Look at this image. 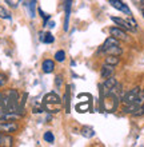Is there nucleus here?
<instances>
[{"instance_id":"6e6552de","label":"nucleus","mask_w":144,"mask_h":147,"mask_svg":"<svg viewBox=\"0 0 144 147\" xmlns=\"http://www.w3.org/2000/svg\"><path fill=\"white\" fill-rule=\"evenodd\" d=\"M99 51H100V52H103V54H105V55H116V56H120V55L123 54L121 47L117 46V44H115V46L105 47V48H100Z\"/></svg>"},{"instance_id":"dca6fc26","label":"nucleus","mask_w":144,"mask_h":147,"mask_svg":"<svg viewBox=\"0 0 144 147\" xmlns=\"http://www.w3.org/2000/svg\"><path fill=\"white\" fill-rule=\"evenodd\" d=\"M43 139L47 142V143H50V144H52L55 142V136H54V134L51 131H46L44 132V135H43Z\"/></svg>"},{"instance_id":"f03ea898","label":"nucleus","mask_w":144,"mask_h":147,"mask_svg":"<svg viewBox=\"0 0 144 147\" xmlns=\"http://www.w3.org/2000/svg\"><path fill=\"white\" fill-rule=\"evenodd\" d=\"M19 130V124L15 120H7L0 118V132L3 134H13Z\"/></svg>"},{"instance_id":"9d476101","label":"nucleus","mask_w":144,"mask_h":147,"mask_svg":"<svg viewBox=\"0 0 144 147\" xmlns=\"http://www.w3.org/2000/svg\"><path fill=\"white\" fill-rule=\"evenodd\" d=\"M113 74H115V66H111V64H107L104 63L103 66H101V70H100V75L103 79H107L109 76H113Z\"/></svg>"},{"instance_id":"39448f33","label":"nucleus","mask_w":144,"mask_h":147,"mask_svg":"<svg viewBox=\"0 0 144 147\" xmlns=\"http://www.w3.org/2000/svg\"><path fill=\"white\" fill-rule=\"evenodd\" d=\"M108 3L111 4V7H113L115 9H117V11L123 12V13H125V15H128V16H132V12H131L129 7L124 1H121V0H109Z\"/></svg>"},{"instance_id":"f3484780","label":"nucleus","mask_w":144,"mask_h":147,"mask_svg":"<svg viewBox=\"0 0 144 147\" xmlns=\"http://www.w3.org/2000/svg\"><path fill=\"white\" fill-rule=\"evenodd\" d=\"M0 18L1 19H7V20H11V13L3 7V5H0Z\"/></svg>"},{"instance_id":"6ab92c4d","label":"nucleus","mask_w":144,"mask_h":147,"mask_svg":"<svg viewBox=\"0 0 144 147\" xmlns=\"http://www.w3.org/2000/svg\"><path fill=\"white\" fill-rule=\"evenodd\" d=\"M62 84H63V76L58 75L55 78V86H56V88H59V87H62Z\"/></svg>"},{"instance_id":"0eeeda50","label":"nucleus","mask_w":144,"mask_h":147,"mask_svg":"<svg viewBox=\"0 0 144 147\" xmlns=\"http://www.w3.org/2000/svg\"><path fill=\"white\" fill-rule=\"evenodd\" d=\"M111 20H112L113 23L116 24L117 27L123 28L124 31H128V32H136L132 27H131V26H129V23L127 22V20L121 19V18H116V16H111Z\"/></svg>"},{"instance_id":"7ed1b4c3","label":"nucleus","mask_w":144,"mask_h":147,"mask_svg":"<svg viewBox=\"0 0 144 147\" xmlns=\"http://www.w3.org/2000/svg\"><path fill=\"white\" fill-rule=\"evenodd\" d=\"M43 105L46 107V110H50L51 106H59L62 105V98L59 96L56 92H48L43 99Z\"/></svg>"},{"instance_id":"1a4fd4ad","label":"nucleus","mask_w":144,"mask_h":147,"mask_svg":"<svg viewBox=\"0 0 144 147\" xmlns=\"http://www.w3.org/2000/svg\"><path fill=\"white\" fill-rule=\"evenodd\" d=\"M71 5H72V0H66V3H64V9H66V18H64V31H68V28H70Z\"/></svg>"},{"instance_id":"20e7f679","label":"nucleus","mask_w":144,"mask_h":147,"mask_svg":"<svg viewBox=\"0 0 144 147\" xmlns=\"http://www.w3.org/2000/svg\"><path fill=\"white\" fill-rule=\"evenodd\" d=\"M117 86V80L115 76H109L107 79H104L103 84H101V92H103V98L107 96L111 91Z\"/></svg>"},{"instance_id":"f257e3e1","label":"nucleus","mask_w":144,"mask_h":147,"mask_svg":"<svg viewBox=\"0 0 144 147\" xmlns=\"http://www.w3.org/2000/svg\"><path fill=\"white\" fill-rule=\"evenodd\" d=\"M140 92H141L140 87H133V88L128 90L127 92L121 94V96H120L121 103H124V105H129V103H133V102L137 99V96L140 95Z\"/></svg>"},{"instance_id":"ddd939ff","label":"nucleus","mask_w":144,"mask_h":147,"mask_svg":"<svg viewBox=\"0 0 144 147\" xmlns=\"http://www.w3.org/2000/svg\"><path fill=\"white\" fill-rule=\"evenodd\" d=\"M40 40L43 43H46V44H52L55 42V38L51 32H46V34H43V35L40 36Z\"/></svg>"},{"instance_id":"a211bd4d","label":"nucleus","mask_w":144,"mask_h":147,"mask_svg":"<svg viewBox=\"0 0 144 147\" xmlns=\"http://www.w3.org/2000/svg\"><path fill=\"white\" fill-rule=\"evenodd\" d=\"M127 22H128V23H129V26H131V27H132L133 30L136 31V30H137V23H136V20L133 19L132 16H129L128 19H127Z\"/></svg>"},{"instance_id":"9b49d317","label":"nucleus","mask_w":144,"mask_h":147,"mask_svg":"<svg viewBox=\"0 0 144 147\" xmlns=\"http://www.w3.org/2000/svg\"><path fill=\"white\" fill-rule=\"evenodd\" d=\"M42 70L44 74H52L55 71V62L52 59H46L42 63Z\"/></svg>"},{"instance_id":"2eb2a0df","label":"nucleus","mask_w":144,"mask_h":147,"mask_svg":"<svg viewBox=\"0 0 144 147\" xmlns=\"http://www.w3.org/2000/svg\"><path fill=\"white\" fill-rule=\"evenodd\" d=\"M82 135L86 136V138H92V136L95 135L94 128H91V127H83L82 128Z\"/></svg>"},{"instance_id":"aec40b11","label":"nucleus","mask_w":144,"mask_h":147,"mask_svg":"<svg viewBox=\"0 0 144 147\" xmlns=\"http://www.w3.org/2000/svg\"><path fill=\"white\" fill-rule=\"evenodd\" d=\"M7 76L4 75V74H0V87H3V86H5V83H7Z\"/></svg>"},{"instance_id":"4468645a","label":"nucleus","mask_w":144,"mask_h":147,"mask_svg":"<svg viewBox=\"0 0 144 147\" xmlns=\"http://www.w3.org/2000/svg\"><path fill=\"white\" fill-rule=\"evenodd\" d=\"M55 60L59 63H63L66 60V51L64 50H59L56 51V54H55Z\"/></svg>"},{"instance_id":"412c9836","label":"nucleus","mask_w":144,"mask_h":147,"mask_svg":"<svg viewBox=\"0 0 144 147\" xmlns=\"http://www.w3.org/2000/svg\"><path fill=\"white\" fill-rule=\"evenodd\" d=\"M141 12H143V16H144V8H143V9H141Z\"/></svg>"},{"instance_id":"f8f14e48","label":"nucleus","mask_w":144,"mask_h":147,"mask_svg":"<svg viewBox=\"0 0 144 147\" xmlns=\"http://www.w3.org/2000/svg\"><path fill=\"white\" fill-rule=\"evenodd\" d=\"M104 63H107V64H111V66H115L116 67L119 63H120V58L119 56H116V55H107V58H105Z\"/></svg>"},{"instance_id":"423d86ee","label":"nucleus","mask_w":144,"mask_h":147,"mask_svg":"<svg viewBox=\"0 0 144 147\" xmlns=\"http://www.w3.org/2000/svg\"><path fill=\"white\" fill-rule=\"evenodd\" d=\"M109 34H111V36H113V38H116L117 40H123V42H127L128 40V35H127V32L123 30V28L120 27H111L109 28Z\"/></svg>"},{"instance_id":"4be33fe9","label":"nucleus","mask_w":144,"mask_h":147,"mask_svg":"<svg viewBox=\"0 0 144 147\" xmlns=\"http://www.w3.org/2000/svg\"><path fill=\"white\" fill-rule=\"evenodd\" d=\"M1 134H3V132H0V136H1Z\"/></svg>"}]
</instances>
